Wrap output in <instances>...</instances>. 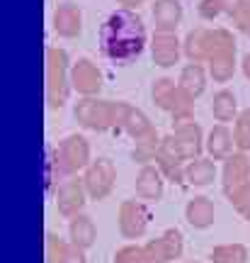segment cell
<instances>
[{
	"label": "cell",
	"mask_w": 250,
	"mask_h": 263,
	"mask_svg": "<svg viewBox=\"0 0 250 263\" xmlns=\"http://www.w3.org/2000/svg\"><path fill=\"white\" fill-rule=\"evenodd\" d=\"M114 129L127 132L131 139L136 141V139H141V137H146V134H149L151 129H156V127L151 124L149 115L143 112V110L124 103V100H117V124H114Z\"/></svg>",
	"instance_id": "obj_13"
},
{
	"label": "cell",
	"mask_w": 250,
	"mask_h": 263,
	"mask_svg": "<svg viewBox=\"0 0 250 263\" xmlns=\"http://www.w3.org/2000/svg\"><path fill=\"white\" fill-rule=\"evenodd\" d=\"M146 39H149L146 25L136 10L119 8L102 22L100 49L110 61H117V64L134 61L136 57H141Z\"/></svg>",
	"instance_id": "obj_1"
},
{
	"label": "cell",
	"mask_w": 250,
	"mask_h": 263,
	"mask_svg": "<svg viewBox=\"0 0 250 263\" xmlns=\"http://www.w3.org/2000/svg\"><path fill=\"white\" fill-rule=\"evenodd\" d=\"M151 98H153V103L168 112L175 122H185V120H192V115H195V98L182 90L180 83H175L173 78H156L153 85H151Z\"/></svg>",
	"instance_id": "obj_3"
},
{
	"label": "cell",
	"mask_w": 250,
	"mask_h": 263,
	"mask_svg": "<svg viewBox=\"0 0 250 263\" xmlns=\"http://www.w3.org/2000/svg\"><path fill=\"white\" fill-rule=\"evenodd\" d=\"M228 202H231V207L245 222H250V183L243 185V188H238L236 193H231V195H228Z\"/></svg>",
	"instance_id": "obj_33"
},
{
	"label": "cell",
	"mask_w": 250,
	"mask_h": 263,
	"mask_svg": "<svg viewBox=\"0 0 250 263\" xmlns=\"http://www.w3.org/2000/svg\"><path fill=\"white\" fill-rule=\"evenodd\" d=\"M75 122L93 132L114 129L117 124V100H105V98H83L75 105Z\"/></svg>",
	"instance_id": "obj_6"
},
{
	"label": "cell",
	"mask_w": 250,
	"mask_h": 263,
	"mask_svg": "<svg viewBox=\"0 0 250 263\" xmlns=\"http://www.w3.org/2000/svg\"><path fill=\"white\" fill-rule=\"evenodd\" d=\"M51 154H54L56 168H58L61 178H73L93 163L90 141L83 134H68L66 139L58 141L56 149H51Z\"/></svg>",
	"instance_id": "obj_4"
},
{
	"label": "cell",
	"mask_w": 250,
	"mask_h": 263,
	"mask_svg": "<svg viewBox=\"0 0 250 263\" xmlns=\"http://www.w3.org/2000/svg\"><path fill=\"white\" fill-rule=\"evenodd\" d=\"M185 180L190 185H195V188H206V185H212L214 180H216V161L214 159H199L190 161L185 166Z\"/></svg>",
	"instance_id": "obj_25"
},
{
	"label": "cell",
	"mask_w": 250,
	"mask_h": 263,
	"mask_svg": "<svg viewBox=\"0 0 250 263\" xmlns=\"http://www.w3.org/2000/svg\"><path fill=\"white\" fill-rule=\"evenodd\" d=\"M223 5H226V12H231L233 10V5H236V3H238V0H221Z\"/></svg>",
	"instance_id": "obj_38"
},
{
	"label": "cell",
	"mask_w": 250,
	"mask_h": 263,
	"mask_svg": "<svg viewBox=\"0 0 250 263\" xmlns=\"http://www.w3.org/2000/svg\"><path fill=\"white\" fill-rule=\"evenodd\" d=\"M153 27L160 34H175V29L182 22V3L180 0H156L153 3Z\"/></svg>",
	"instance_id": "obj_17"
},
{
	"label": "cell",
	"mask_w": 250,
	"mask_h": 263,
	"mask_svg": "<svg viewBox=\"0 0 250 263\" xmlns=\"http://www.w3.org/2000/svg\"><path fill=\"white\" fill-rule=\"evenodd\" d=\"M250 183V156L243 151H236L233 156L223 161L221 168V190L223 195L228 197L231 193H236L238 188Z\"/></svg>",
	"instance_id": "obj_12"
},
{
	"label": "cell",
	"mask_w": 250,
	"mask_h": 263,
	"mask_svg": "<svg viewBox=\"0 0 250 263\" xmlns=\"http://www.w3.org/2000/svg\"><path fill=\"white\" fill-rule=\"evenodd\" d=\"M117 224H119V234L129 241L143 239L146 229L151 224V210L143 200H124L119 205V217H117Z\"/></svg>",
	"instance_id": "obj_8"
},
{
	"label": "cell",
	"mask_w": 250,
	"mask_h": 263,
	"mask_svg": "<svg viewBox=\"0 0 250 263\" xmlns=\"http://www.w3.org/2000/svg\"><path fill=\"white\" fill-rule=\"evenodd\" d=\"M71 61L66 49L47 47L44 51V98L49 110H61L68 103V95L73 90L71 85Z\"/></svg>",
	"instance_id": "obj_2"
},
{
	"label": "cell",
	"mask_w": 250,
	"mask_h": 263,
	"mask_svg": "<svg viewBox=\"0 0 250 263\" xmlns=\"http://www.w3.org/2000/svg\"><path fill=\"white\" fill-rule=\"evenodd\" d=\"M44 261L47 263H88L85 251L75 244L61 239L54 232H47L44 236Z\"/></svg>",
	"instance_id": "obj_16"
},
{
	"label": "cell",
	"mask_w": 250,
	"mask_h": 263,
	"mask_svg": "<svg viewBox=\"0 0 250 263\" xmlns=\"http://www.w3.org/2000/svg\"><path fill=\"white\" fill-rule=\"evenodd\" d=\"M68 239H71V244H75L78 249H93L95 241H97V227H95L93 217L80 212V215H75L68 219Z\"/></svg>",
	"instance_id": "obj_23"
},
{
	"label": "cell",
	"mask_w": 250,
	"mask_h": 263,
	"mask_svg": "<svg viewBox=\"0 0 250 263\" xmlns=\"http://www.w3.org/2000/svg\"><path fill=\"white\" fill-rule=\"evenodd\" d=\"M58 178H61V176H58V168H56L54 154H51V151H47V188H51Z\"/></svg>",
	"instance_id": "obj_35"
},
{
	"label": "cell",
	"mask_w": 250,
	"mask_h": 263,
	"mask_svg": "<svg viewBox=\"0 0 250 263\" xmlns=\"http://www.w3.org/2000/svg\"><path fill=\"white\" fill-rule=\"evenodd\" d=\"M158 239H160V244H163V249H165L168 263L175 261V258H182V254H185V236H182L180 229L170 227V229H165Z\"/></svg>",
	"instance_id": "obj_30"
},
{
	"label": "cell",
	"mask_w": 250,
	"mask_h": 263,
	"mask_svg": "<svg viewBox=\"0 0 250 263\" xmlns=\"http://www.w3.org/2000/svg\"><path fill=\"white\" fill-rule=\"evenodd\" d=\"M173 137H175L177 146L185 154L187 161H195L202 156L206 139H204V132H202V127H199V122H195V120L177 122L175 129H173Z\"/></svg>",
	"instance_id": "obj_15"
},
{
	"label": "cell",
	"mask_w": 250,
	"mask_h": 263,
	"mask_svg": "<svg viewBox=\"0 0 250 263\" xmlns=\"http://www.w3.org/2000/svg\"><path fill=\"white\" fill-rule=\"evenodd\" d=\"M233 139H236V149L238 151H250V107L243 110L236 122H233Z\"/></svg>",
	"instance_id": "obj_31"
},
{
	"label": "cell",
	"mask_w": 250,
	"mask_h": 263,
	"mask_svg": "<svg viewBox=\"0 0 250 263\" xmlns=\"http://www.w3.org/2000/svg\"><path fill=\"white\" fill-rule=\"evenodd\" d=\"M187 163H190V161H187L185 154L180 151L175 137H173V134L163 137V139H160V149H158V154H156V166L160 168V173H163L168 180L180 183V180H185Z\"/></svg>",
	"instance_id": "obj_9"
},
{
	"label": "cell",
	"mask_w": 250,
	"mask_h": 263,
	"mask_svg": "<svg viewBox=\"0 0 250 263\" xmlns=\"http://www.w3.org/2000/svg\"><path fill=\"white\" fill-rule=\"evenodd\" d=\"M83 183H85V190H88V197L95 200V202L110 197L112 190H114V183H117V166H114V161L107 159V156L93 159V163L83 171Z\"/></svg>",
	"instance_id": "obj_7"
},
{
	"label": "cell",
	"mask_w": 250,
	"mask_h": 263,
	"mask_svg": "<svg viewBox=\"0 0 250 263\" xmlns=\"http://www.w3.org/2000/svg\"><path fill=\"white\" fill-rule=\"evenodd\" d=\"M206 64H209V76L216 83H228L236 73V39L216 49Z\"/></svg>",
	"instance_id": "obj_21"
},
{
	"label": "cell",
	"mask_w": 250,
	"mask_h": 263,
	"mask_svg": "<svg viewBox=\"0 0 250 263\" xmlns=\"http://www.w3.org/2000/svg\"><path fill=\"white\" fill-rule=\"evenodd\" d=\"M233 146H236L233 132L228 129L226 124H214L212 132L206 134V144H204V149H206V154H209V159L226 161L228 156H233Z\"/></svg>",
	"instance_id": "obj_22"
},
{
	"label": "cell",
	"mask_w": 250,
	"mask_h": 263,
	"mask_svg": "<svg viewBox=\"0 0 250 263\" xmlns=\"http://www.w3.org/2000/svg\"><path fill=\"white\" fill-rule=\"evenodd\" d=\"M54 29L58 37L75 39L83 29V12L75 3H61L54 10Z\"/></svg>",
	"instance_id": "obj_20"
},
{
	"label": "cell",
	"mask_w": 250,
	"mask_h": 263,
	"mask_svg": "<svg viewBox=\"0 0 250 263\" xmlns=\"http://www.w3.org/2000/svg\"><path fill=\"white\" fill-rule=\"evenodd\" d=\"M114 263H168V256L160 239H151L146 244H127L117 249Z\"/></svg>",
	"instance_id": "obj_14"
},
{
	"label": "cell",
	"mask_w": 250,
	"mask_h": 263,
	"mask_svg": "<svg viewBox=\"0 0 250 263\" xmlns=\"http://www.w3.org/2000/svg\"><path fill=\"white\" fill-rule=\"evenodd\" d=\"M241 68H243V73H245V78L250 81V51L243 57V61H241Z\"/></svg>",
	"instance_id": "obj_37"
},
{
	"label": "cell",
	"mask_w": 250,
	"mask_h": 263,
	"mask_svg": "<svg viewBox=\"0 0 250 263\" xmlns=\"http://www.w3.org/2000/svg\"><path fill=\"white\" fill-rule=\"evenodd\" d=\"M180 263H199V261H180Z\"/></svg>",
	"instance_id": "obj_39"
},
{
	"label": "cell",
	"mask_w": 250,
	"mask_h": 263,
	"mask_svg": "<svg viewBox=\"0 0 250 263\" xmlns=\"http://www.w3.org/2000/svg\"><path fill=\"white\" fill-rule=\"evenodd\" d=\"M117 3H119L121 8H127V10H136L139 5H143L146 0H117Z\"/></svg>",
	"instance_id": "obj_36"
},
{
	"label": "cell",
	"mask_w": 250,
	"mask_h": 263,
	"mask_svg": "<svg viewBox=\"0 0 250 263\" xmlns=\"http://www.w3.org/2000/svg\"><path fill=\"white\" fill-rule=\"evenodd\" d=\"M199 17L202 20H216L226 12V5L221 0H199Z\"/></svg>",
	"instance_id": "obj_34"
},
{
	"label": "cell",
	"mask_w": 250,
	"mask_h": 263,
	"mask_svg": "<svg viewBox=\"0 0 250 263\" xmlns=\"http://www.w3.org/2000/svg\"><path fill=\"white\" fill-rule=\"evenodd\" d=\"M151 54H153L156 66L170 68V66H175L180 61V57L185 51H182V42L177 39V34H160V32H156L153 42H151Z\"/></svg>",
	"instance_id": "obj_18"
},
{
	"label": "cell",
	"mask_w": 250,
	"mask_h": 263,
	"mask_svg": "<svg viewBox=\"0 0 250 263\" xmlns=\"http://www.w3.org/2000/svg\"><path fill=\"white\" fill-rule=\"evenodd\" d=\"M177 83H180L182 90H187V93L192 95V98H199V95L204 93V88H206V68H204L202 64L190 61L187 66H182Z\"/></svg>",
	"instance_id": "obj_27"
},
{
	"label": "cell",
	"mask_w": 250,
	"mask_h": 263,
	"mask_svg": "<svg viewBox=\"0 0 250 263\" xmlns=\"http://www.w3.org/2000/svg\"><path fill=\"white\" fill-rule=\"evenodd\" d=\"M160 139L163 137L158 134V129H151L146 137L134 141V151H131L134 161H139L141 166H149L151 161H156V154L160 149Z\"/></svg>",
	"instance_id": "obj_28"
},
{
	"label": "cell",
	"mask_w": 250,
	"mask_h": 263,
	"mask_svg": "<svg viewBox=\"0 0 250 263\" xmlns=\"http://www.w3.org/2000/svg\"><path fill=\"white\" fill-rule=\"evenodd\" d=\"M71 85L83 98H97L102 90V73L90 59H78L71 66Z\"/></svg>",
	"instance_id": "obj_11"
},
{
	"label": "cell",
	"mask_w": 250,
	"mask_h": 263,
	"mask_svg": "<svg viewBox=\"0 0 250 263\" xmlns=\"http://www.w3.org/2000/svg\"><path fill=\"white\" fill-rule=\"evenodd\" d=\"M212 115L214 120L219 124L223 122H236V117H238V100H236V95L228 90V88H221L219 93H214L212 98Z\"/></svg>",
	"instance_id": "obj_26"
},
{
	"label": "cell",
	"mask_w": 250,
	"mask_h": 263,
	"mask_svg": "<svg viewBox=\"0 0 250 263\" xmlns=\"http://www.w3.org/2000/svg\"><path fill=\"white\" fill-rule=\"evenodd\" d=\"M250 254L248 249L243 244H221V246H214L212 254H209V261L212 263H248Z\"/></svg>",
	"instance_id": "obj_29"
},
{
	"label": "cell",
	"mask_w": 250,
	"mask_h": 263,
	"mask_svg": "<svg viewBox=\"0 0 250 263\" xmlns=\"http://www.w3.org/2000/svg\"><path fill=\"white\" fill-rule=\"evenodd\" d=\"M214 217H216V207L206 195H195L185 205L187 224L195 229H209L214 224Z\"/></svg>",
	"instance_id": "obj_24"
},
{
	"label": "cell",
	"mask_w": 250,
	"mask_h": 263,
	"mask_svg": "<svg viewBox=\"0 0 250 263\" xmlns=\"http://www.w3.org/2000/svg\"><path fill=\"white\" fill-rule=\"evenodd\" d=\"M233 42V34L226 27H195L187 32L185 42H182V51L190 61L195 64H206L216 49L223 44Z\"/></svg>",
	"instance_id": "obj_5"
},
{
	"label": "cell",
	"mask_w": 250,
	"mask_h": 263,
	"mask_svg": "<svg viewBox=\"0 0 250 263\" xmlns=\"http://www.w3.org/2000/svg\"><path fill=\"white\" fill-rule=\"evenodd\" d=\"M228 17L233 20V25L241 29L245 37H250V0H238L228 12Z\"/></svg>",
	"instance_id": "obj_32"
},
{
	"label": "cell",
	"mask_w": 250,
	"mask_h": 263,
	"mask_svg": "<svg viewBox=\"0 0 250 263\" xmlns=\"http://www.w3.org/2000/svg\"><path fill=\"white\" fill-rule=\"evenodd\" d=\"M163 173L158 166L149 163V166H141L139 176H136V183H134V190H136V197L143 200V202H158L163 197Z\"/></svg>",
	"instance_id": "obj_19"
},
{
	"label": "cell",
	"mask_w": 250,
	"mask_h": 263,
	"mask_svg": "<svg viewBox=\"0 0 250 263\" xmlns=\"http://www.w3.org/2000/svg\"><path fill=\"white\" fill-rule=\"evenodd\" d=\"M88 200H90V197H88L83 178H75V176L73 178H66L64 183L58 185V190H56V210H58V215L66 217V219L80 215Z\"/></svg>",
	"instance_id": "obj_10"
}]
</instances>
